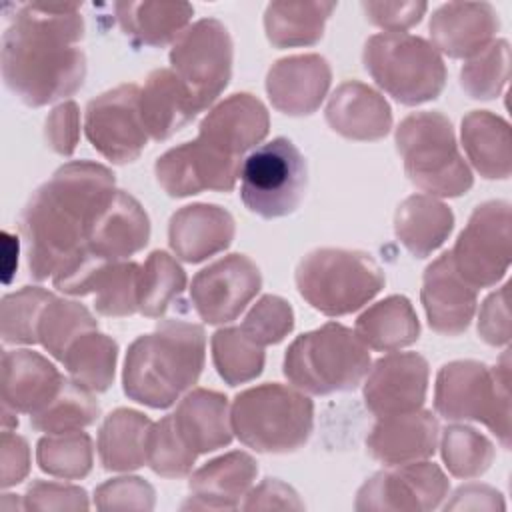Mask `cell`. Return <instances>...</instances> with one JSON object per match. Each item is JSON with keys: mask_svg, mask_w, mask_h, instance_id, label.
<instances>
[{"mask_svg": "<svg viewBox=\"0 0 512 512\" xmlns=\"http://www.w3.org/2000/svg\"><path fill=\"white\" fill-rule=\"evenodd\" d=\"M2 34V80L26 106L40 108L72 96L86 78L78 48L84 20L78 2H22Z\"/></svg>", "mask_w": 512, "mask_h": 512, "instance_id": "6da1fadb", "label": "cell"}, {"mask_svg": "<svg viewBox=\"0 0 512 512\" xmlns=\"http://www.w3.org/2000/svg\"><path fill=\"white\" fill-rule=\"evenodd\" d=\"M114 172L98 162L60 166L24 204L18 228L28 272L36 282L54 276L86 244L92 220L114 196Z\"/></svg>", "mask_w": 512, "mask_h": 512, "instance_id": "7a4b0ae2", "label": "cell"}, {"mask_svg": "<svg viewBox=\"0 0 512 512\" xmlns=\"http://www.w3.org/2000/svg\"><path fill=\"white\" fill-rule=\"evenodd\" d=\"M204 362V328L184 320H162L128 346L124 394L138 404L164 410L198 382Z\"/></svg>", "mask_w": 512, "mask_h": 512, "instance_id": "3957f363", "label": "cell"}, {"mask_svg": "<svg viewBox=\"0 0 512 512\" xmlns=\"http://www.w3.org/2000/svg\"><path fill=\"white\" fill-rule=\"evenodd\" d=\"M230 424L244 446L264 454H288L308 442L314 404L302 390L266 382L234 396Z\"/></svg>", "mask_w": 512, "mask_h": 512, "instance_id": "277c9868", "label": "cell"}, {"mask_svg": "<svg viewBox=\"0 0 512 512\" xmlns=\"http://www.w3.org/2000/svg\"><path fill=\"white\" fill-rule=\"evenodd\" d=\"M370 366V352L356 332L344 324L326 322L292 340L282 372L298 390L326 396L358 388Z\"/></svg>", "mask_w": 512, "mask_h": 512, "instance_id": "5b68a950", "label": "cell"}, {"mask_svg": "<svg viewBox=\"0 0 512 512\" xmlns=\"http://www.w3.org/2000/svg\"><path fill=\"white\" fill-rule=\"evenodd\" d=\"M434 410L450 422H482L510 448V354L496 366L478 360H454L438 370Z\"/></svg>", "mask_w": 512, "mask_h": 512, "instance_id": "8992f818", "label": "cell"}, {"mask_svg": "<svg viewBox=\"0 0 512 512\" xmlns=\"http://www.w3.org/2000/svg\"><path fill=\"white\" fill-rule=\"evenodd\" d=\"M408 180L428 196L458 198L466 194L474 176L458 152L450 120L432 110L412 112L400 120L394 134Z\"/></svg>", "mask_w": 512, "mask_h": 512, "instance_id": "52a82bcc", "label": "cell"}, {"mask_svg": "<svg viewBox=\"0 0 512 512\" xmlns=\"http://www.w3.org/2000/svg\"><path fill=\"white\" fill-rule=\"evenodd\" d=\"M300 296L324 316H346L360 310L384 288V272L362 250L316 248L294 272Z\"/></svg>", "mask_w": 512, "mask_h": 512, "instance_id": "ba28073f", "label": "cell"}, {"mask_svg": "<svg viewBox=\"0 0 512 512\" xmlns=\"http://www.w3.org/2000/svg\"><path fill=\"white\" fill-rule=\"evenodd\" d=\"M362 62L372 80L404 106L438 98L448 76L440 52L428 40L406 32L370 36Z\"/></svg>", "mask_w": 512, "mask_h": 512, "instance_id": "9c48e42d", "label": "cell"}, {"mask_svg": "<svg viewBox=\"0 0 512 512\" xmlns=\"http://www.w3.org/2000/svg\"><path fill=\"white\" fill-rule=\"evenodd\" d=\"M308 186V166L296 144L278 136L252 150L240 166V198L262 218L292 214Z\"/></svg>", "mask_w": 512, "mask_h": 512, "instance_id": "30bf717a", "label": "cell"}, {"mask_svg": "<svg viewBox=\"0 0 512 512\" xmlns=\"http://www.w3.org/2000/svg\"><path fill=\"white\" fill-rule=\"evenodd\" d=\"M234 44L228 28L216 18L188 26L170 48V64L192 94L198 110H206L228 86Z\"/></svg>", "mask_w": 512, "mask_h": 512, "instance_id": "8fae6325", "label": "cell"}, {"mask_svg": "<svg viewBox=\"0 0 512 512\" xmlns=\"http://www.w3.org/2000/svg\"><path fill=\"white\" fill-rule=\"evenodd\" d=\"M510 238V204L506 200L478 204L450 250L454 268L476 290L496 286L510 266Z\"/></svg>", "mask_w": 512, "mask_h": 512, "instance_id": "7c38bea8", "label": "cell"}, {"mask_svg": "<svg viewBox=\"0 0 512 512\" xmlns=\"http://www.w3.org/2000/svg\"><path fill=\"white\" fill-rule=\"evenodd\" d=\"M84 132L90 144L112 164L138 160L148 144V132L140 116V88L120 84L86 106Z\"/></svg>", "mask_w": 512, "mask_h": 512, "instance_id": "4fadbf2b", "label": "cell"}, {"mask_svg": "<svg viewBox=\"0 0 512 512\" xmlns=\"http://www.w3.org/2000/svg\"><path fill=\"white\" fill-rule=\"evenodd\" d=\"M450 482L434 462L398 464L394 470H380L358 490L354 508L370 510H436L448 496Z\"/></svg>", "mask_w": 512, "mask_h": 512, "instance_id": "5bb4252c", "label": "cell"}, {"mask_svg": "<svg viewBox=\"0 0 512 512\" xmlns=\"http://www.w3.org/2000/svg\"><path fill=\"white\" fill-rule=\"evenodd\" d=\"M260 288V268L246 254H228L196 272L190 300L206 324H226L244 312Z\"/></svg>", "mask_w": 512, "mask_h": 512, "instance_id": "9a60e30c", "label": "cell"}, {"mask_svg": "<svg viewBox=\"0 0 512 512\" xmlns=\"http://www.w3.org/2000/svg\"><path fill=\"white\" fill-rule=\"evenodd\" d=\"M242 158H232L202 140L166 150L154 164L160 188L172 198H186L204 190L230 192L240 176Z\"/></svg>", "mask_w": 512, "mask_h": 512, "instance_id": "2e32d148", "label": "cell"}, {"mask_svg": "<svg viewBox=\"0 0 512 512\" xmlns=\"http://www.w3.org/2000/svg\"><path fill=\"white\" fill-rule=\"evenodd\" d=\"M430 368L416 352H392L378 358L364 382V404L376 416L420 410L428 392Z\"/></svg>", "mask_w": 512, "mask_h": 512, "instance_id": "e0dca14e", "label": "cell"}, {"mask_svg": "<svg viewBox=\"0 0 512 512\" xmlns=\"http://www.w3.org/2000/svg\"><path fill=\"white\" fill-rule=\"evenodd\" d=\"M150 240V220L142 204L128 192L116 190L92 220L82 252L98 262H122L140 252Z\"/></svg>", "mask_w": 512, "mask_h": 512, "instance_id": "ac0fdd59", "label": "cell"}, {"mask_svg": "<svg viewBox=\"0 0 512 512\" xmlns=\"http://www.w3.org/2000/svg\"><path fill=\"white\" fill-rule=\"evenodd\" d=\"M420 300L428 326L444 336L462 334L476 312L478 290L470 286L454 268L450 252L440 254L426 266Z\"/></svg>", "mask_w": 512, "mask_h": 512, "instance_id": "d6986e66", "label": "cell"}, {"mask_svg": "<svg viewBox=\"0 0 512 512\" xmlns=\"http://www.w3.org/2000/svg\"><path fill=\"white\" fill-rule=\"evenodd\" d=\"M332 70L320 54H294L276 60L266 74V94L272 106L288 116L314 114L324 102Z\"/></svg>", "mask_w": 512, "mask_h": 512, "instance_id": "ffe728a7", "label": "cell"}, {"mask_svg": "<svg viewBox=\"0 0 512 512\" xmlns=\"http://www.w3.org/2000/svg\"><path fill=\"white\" fill-rule=\"evenodd\" d=\"M270 128L266 106L248 92H236L216 104L198 126V140L226 156L242 158L260 144Z\"/></svg>", "mask_w": 512, "mask_h": 512, "instance_id": "44dd1931", "label": "cell"}, {"mask_svg": "<svg viewBox=\"0 0 512 512\" xmlns=\"http://www.w3.org/2000/svg\"><path fill=\"white\" fill-rule=\"evenodd\" d=\"M498 12L490 2H448L430 16L432 46L450 58H472L498 32Z\"/></svg>", "mask_w": 512, "mask_h": 512, "instance_id": "7402d4cb", "label": "cell"}, {"mask_svg": "<svg viewBox=\"0 0 512 512\" xmlns=\"http://www.w3.org/2000/svg\"><path fill=\"white\" fill-rule=\"evenodd\" d=\"M236 234L232 214L218 206L196 202L178 208L168 222V244L172 252L190 264L224 252Z\"/></svg>", "mask_w": 512, "mask_h": 512, "instance_id": "603a6c76", "label": "cell"}, {"mask_svg": "<svg viewBox=\"0 0 512 512\" xmlns=\"http://www.w3.org/2000/svg\"><path fill=\"white\" fill-rule=\"evenodd\" d=\"M440 426L430 410H414L378 418L366 448L370 456L386 466L426 460L436 452Z\"/></svg>", "mask_w": 512, "mask_h": 512, "instance_id": "cb8c5ba5", "label": "cell"}, {"mask_svg": "<svg viewBox=\"0 0 512 512\" xmlns=\"http://www.w3.org/2000/svg\"><path fill=\"white\" fill-rule=\"evenodd\" d=\"M328 126L348 140H380L392 128V110L386 98L364 82H342L324 110Z\"/></svg>", "mask_w": 512, "mask_h": 512, "instance_id": "d4e9b609", "label": "cell"}, {"mask_svg": "<svg viewBox=\"0 0 512 512\" xmlns=\"http://www.w3.org/2000/svg\"><path fill=\"white\" fill-rule=\"evenodd\" d=\"M258 474L256 460L240 450L212 458L188 480L190 500L182 508L236 510Z\"/></svg>", "mask_w": 512, "mask_h": 512, "instance_id": "484cf974", "label": "cell"}, {"mask_svg": "<svg viewBox=\"0 0 512 512\" xmlns=\"http://www.w3.org/2000/svg\"><path fill=\"white\" fill-rule=\"evenodd\" d=\"M66 376L34 350H4L2 354V406L34 414L60 390Z\"/></svg>", "mask_w": 512, "mask_h": 512, "instance_id": "4316f807", "label": "cell"}, {"mask_svg": "<svg viewBox=\"0 0 512 512\" xmlns=\"http://www.w3.org/2000/svg\"><path fill=\"white\" fill-rule=\"evenodd\" d=\"M198 106L170 68H156L140 88V116L152 140H168L196 118Z\"/></svg>", "mask_w": 512, "mask_h": 512, "instance_id": "83f0119b", "label": "cell"}, {"mask_svg": "<svg viewBox=\"0 0 512 512\" xmlns=\"http://www.w3.org/2000/svg\"><path fill=\"white\" fill-rule=\"evenodd\" d=\"M172 420L182 440L196 454L214 452L232 442L228 398L216 390H190L178 402Z\"/></svg>", "mask_w": 512, "mask_h": 512, "instance_id": "f1b7e54d", "label": "cell"}, {"mask_svg": "<svg viewBox=\"0 0 512 512\" xmlns=\"http://www.w3.org/2000/svg\"><path fill=\"white\" fill-rule=\"evenodd\" d=\"M460 138L474 170L488 180H506L512 172L510 124L490 112L472 110L462 118Z\"/></svg>", "mask_w": 512, "mask_h": 512, "instance_id": "f546056e", "label": "cell"}, {"mask_svg": "<svg viewBox=\"0 0 512 512\" xmlns=\"http://www.w3.org/2000/svg\"><path fill=\"white\" fill-rule=\"evenodd\" d=\"M454 230V212L428 194H412L394 214V234L416 258L438 250Z\"/></svg>", "mask_w": 512, "mask_h": 512, "instance_id": "4dcf8cb0", "label": "cell"}, {"mask_svg": "<svg viewBox=\"0 0 512 512\" xmlns=\"http://www.w3.org/2000/svg\"><path fill=\"white\" fill-rule=\"evenodd\" d=\"M114 12L122 32L140 46L162 48L176 42L188 28L194 8L188 2H116Z\"/></svg>", "mask_w": 512, "mask_h": 512, "instance_id": "1f68e13d", "label": "cell"}, {"mask_svg": "<svg viewBox=\"0 0 512 512\" xmlns=\"http://www.w3.org/2000/svg\"><path fill=\"white\" fill-rule=\"evenodd\" d=\"M152 420L138 410L116 408L98 430V458L104 470L130 472L146 462Z\"/></svg>", "mask_w": 512, "mask_h": 512, "instance_id": "d6a6232c", "label": "cell"}, {"mask_svg": "<svg viewBox=\"0 0 512 512\" xmlns=\"http://www.w3.org/2000/svg\"><path fill=\"white\" fill-rule=\"evenodd\" d=\"M366 348L394 352L412 346L420 336L418 316L406 296L392 294L364 310L354 326Z\"/></svg>", "mask_w": 512, "mask_h": 512, "instance_id": "836d02e7", "label": "cell"}, {"mask_svg": "<svg viewBox=\"0 0 512 512\" xmlns=\"http://www.w3.org/2000/svg\"><path fill=\"white\" fill-rule=\"evenodd\" d=\"M336 10V2L324 0H278L264 10V32L274 48L312 46L322 34L326 20Z\"/></svg>", "mask_w": 512, "mask_h": 512, "instance_id": "e575fe53", "label": "cell"}, {"mask_svg": "<svg viewBox=\"0 0 512 512\" xmlns=\"http://www.w3.org/2000/svg\"><path fill=\"white\" fill-rule=\"evenodd\" d=\"M116 360L118 344L96 328L84 332L68 346L62 364L74 384L92 394H100L106 392L114 382Z\"/></svg>", "mask_w": 512, "mask_h": 512, "instance_id": "d590c367", "label": "cell"}, {"mask_svg": "<svg viewBox=\"0 0 512 512\" xmlns=\"http://www.w3.org/2000/svg\"><path fill=\"white\" fill-rule=\"evenodd\" d=\"M186 272L164 250L148 254L140 266L138 282V312L146 318H160L170 304L184 292Z\"/></svg>", "mask_w": 512, "mask_h": 512, "instance_id": "8d00e7d4", "label": "cell"}, {"mask_svg": "<svg viewBox=\"0 0 512 512\" xmlns=\"http://www.w3.org/2000/svg\"><path fill=\"white\" fill-rule=\"evenodd\" d=\"M210 346L214 368L228 386L246 384L262 374L264 346L248 338L240 326L216 330Z\"/></svg>", "mask_w": 512, "mask_h": 512, "instance_id": "74e56055", "label": "cell"}, {"mask_svg": "<svg viewBox=\"0 0 512 512\" xmlns=\"http://www.w3.org/2000/svg\"><path fill=\"white\" fill-rule=\"evenodd\" d=\"M100 406L92 392L80 388L70 378H66L56 392V396L44 404L40 410L30 414V426L38 432L60 434L82 430L96 422Z\"/></svg>", "mask_w": 512, "mask_h": 512, "instance_id": "f35d334b", "label": "cell"}, {"mask_svg": "<svg viewBox=\"0 0 512 512\" xmlns=\"http://www.w3.org/2000/svg\"><path fill=\"white\" fill-rule=\"evenodd\" d=\"M96 328L98 320L84 304L54 296L38 320V342L50 356L62 362L68 346L84 332Z\"/></svg>", "mask_w": 512, "mask_h": 512, "instance_id": "ab89813d", "label": "cell"}, {"mask_svg": "<svg viewBox=\"0 0 512 512\" xmlns=\"http://www.w3.org/2000/svg\"><path fill=\"white\" fill-rule=\"evenodd\" d=\"M92 460V438L82 430L48 434L36 444L40 470L54 478L80 480L90 474Z\"/></svg>", "mask_w": 512, "mask_h": 512, "instance_id": "60d3db41", "label": "cell"}, {"mask_svg": "<svg viewBox=\"0 0 512 512\" xmlns=\"http://www.w3.org/2000/svg\"><path fill=\"white\" fill-rule=\"evenodd\" d=\"M440 454L448 472L468 480L482 476L494 462V444L476 428L466 424H450L442 432Z\"/></svg>", "mask_w": 512, "mask_h": 512, "instance_id": "b9f144b4", "label": "cell"}, {"mask_svg": "<svg viewBox=\"0 0 512 512\" xmlns=\"http://www.w3.org/2000/svg\"><path fill=\"white\" fill-rule=\"evenodd\" d=\"M138 282L140 264L112 262L106 264L94 278L90 294H94V308L102 316L124 318L138 312Z\"/></svg>", "mask_w": 512, "mask_h": 512, "instance_id": "7bdbcfd3", "label": "cell"}, {"mask_svg": "<svg viewBox=\"0 0 512 512\" xmlns=\"http://www.w3.org/2000/svg\"><path fill=\"white\" fill-rule=\"evenodd\" d=\"M54 298L52 292L40 286H24L2 298L0 332L4 344H36L38 320L46 304Z\"/></svg>", "mask_w": 512, "mask_h": 512, "instance_id": "ee69618b", "label": "cell"}, {"mask_svg": "<svg viewBox=\"0 0 512 512\" xmlns=\"http://www.w3.org/2000/svg\"><path fill=\"white\" fill-rule=\"evenodd\" d=\"M510 78L508 40H494L460 68V86L474 100L500 96Z\"/></svg>", "mask_w": 512, "mask_h": 512, "instance_id": "f6af8a7d", "label": "cell"}, {"mask_svg": "<svg viewBox=\"0 0 512 512\" xmlns=\"http://www.w3.org/2000/svg\"><path fill=\"white\" fill-rule=\"evenodd\" d=\"M196 452L178 434L172 414L152 422L146 442V464L162 478H182L190 474Z\"/></svg>", "mask_w": 512, "mask_h": 512, "instance_id": "bcb514c9", "label": "cell"}, {"mask_svg": "<svg viewBox=\"0 0 512 512\" xmlns=\"http://www.w3.org/2000/svg\"><path fill=\"white\" fill-rule=\"evenodd\" d=\"M240 328L260 346L278 344L294 328V310L284 298L266 294L250 308Z\"/></svg>", "mask_w": 512, "mask_h": 512, "instance_id": "7dc6e473", "label": "cell"}, {"mask_svg": "<svg viewBox=\"0 0 512 512\" xmlns=\"http://www.w3.org/2000/svg\"><path fill=\"white\" fill-rule=\"evenodd\" d=\"M154 504L156 492L140 476L112 478L94 490V506L98 510H152Z\"/></svg>", "mask_w": 512, "mask_h": 512, "instance_id": "c3c4849f", "label": "cell"}, {"mask_svg": "<svg viewBox=\"0 0 512 512\" xmlns=\"http://www.w3.org/2000/svg\"><path fill=\"white\" fill-rule=\"evenodd\" d=\"M24 510H88V494L74 484L36 480L22 496Z\"/></svg>", "mask_w": 512, "mask_h": 512, "instance_id": "681fc988", "label": "cell"}, {"mask_svg": "<svg viewBox=\"0 0 512 512\" xmlns=\"http://www.w3.org/2000/svg\"><path fill=\"white\" fill-rule=\"evenodd\" d=\"M362 10L370 24L386 32H404L416 26L428 10L426 2H362Z\"/></svg>", "mask_w": 512, "mask_h": 512, "instance_id": "f907efd6", "label": "cell"}, {"mask_svg": "<svg viewBox=\"0 0 512 512\" xmlns=\"http://www.w3.org/2000/svg\"><path fill=\"white\" fill-rule=\"evenodd\" d=\"M44 138L56 154L72 156L80 138V110L76 102H62L48 114L44 122Z\"/></svg>", "mask_w": 512, "mask_h": 512, "instance_id": "816d5d0a", "label": "cell"}, {"mask_svg": "<svg viewBox=\"0 0 512 512\" xmlns=\"http://www.w3.org/2000/svg\"><path fill=\"white\" fill-rule=\"evenodd\" d=\"M508 288L506 282L492 292L478 312V334L490 346H506L510 342V312H508Z\"/></svg>", "mask_w": 512, "mask_h": 512, "instance_id": "f5cc1de1", "label": "cell"}, {"mask_svg": "<svg viewBox=\"0 0 512 512\" xmlns=\"http://www.w3.org/2000/svg\"><path fill=\"white\" fill-rule=\"evenodd\" d=\"M242 510H304V502L296 490L278 478H264L256 488L248 490Z\"/></svg>", "mask_w": 512, "mask_h": 512, "instance_id": "db71d44e", "label": "cell"}, {"mask_svg": "<svg viewBox=\"0 0 512 512\" xmlns=\"http://www.w3.org/2000/svg\"><path fill=\"white\" fill-rule=\"evenodd\" d=\"M30 472V448L24 436L4 430L0 438V486L20 484Z\"/></svg>", "mask_w": 512, "mask_h": 512, "instance_id": "11a10c76", "label": "cell"}, {"mask_svg": "<svg viewBox=\"0 0 512 512\" xmlns=\"http://www.w3.org/2000/svg\"><path fill=\"white\" fill-rule=\"evenodd\" d=\"M502 494L488 484L460 486L444 504V510H504Z\"/></svg>", "mask_w": 512, "mask_h": 512, "instance_id": "9f6ffc18", "label": "cell"}, {"mask_svg": "<svg viewBox=\"0 0 512 512\" xmlns=\"http://www.w3.org/2000/svg\"><path fill=\"white\" fill-rule=\"evenodd\" d=\"M18 238L10 232H2V278L4 284L12 282V276L18 266Z\"/></svg>", "mask_w": 512, "mask_h": 512, "instance_id": "6f0895ef", "label": "cell"}, {"mask_svg": "<svg viewBox=\"0 0 512 512\" xmlns=\"http://www.w3.org/2000/svg\"><path fill=\"white\" fill-rule=\"evenodd\" d=\"M16 414H18V412H14L12 408L2 406V428H4V430H10V428H16V426H18Z\"/></svg>", "mask_w": 512, "mask_h": 512, "instance_id": "680465c9", "label": "cell"}]
</instances>
